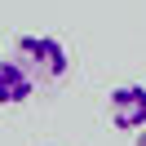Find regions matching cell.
<instances>
[{
  "label": "cell",
  "instance_id": "6da1fadb",
  "mask_svg": "<svg viewBox=\"0 0 146 146\" xmlns=\"http://www.w3.org/2000/svg\"><path fill=\"white\" fill-rule=\"evenodd\" d=\"M18 58L31 66V75H36L40 84H58L66 80V71H71V53H66L62 40L53 36H18Z\"/></svg>",
  "mask_w": 146,
  "mask_h": 146
},
{
  "label": "cell",
  "instance_id": "7a4b0ae2",
  "mask_svg": "<svg viewBox=\"0 0 146 146\" xmlns=\"http://www.w3.org/2000/svg\"><path fill=\"white\" fill-rule=\"evenodd\" d=\"M106 111H111V124L124 133L146 128V84H115Z\"/></svg>",
  "mask_w": 146,
  "mask_h": 146
},
{
  "label": "cell",
  "instance_id": "3957f363",
  "mask_svg": "<svg viewBox=\"0 0 146 146\" xmlns=\"http://www.w3.org/2000/svg\"><path fill=\"white\" fill-rule=\"evenodd\" d=\"M31 93H36V75L22 58L0 62V106H22Z\"/></svg>",
  "mask_w": 146,
  "mask_h": 146
},
{
  "label": "cell",
  "instance_id": "277c9868",
  "mask_svg": "<svg viewBox=\"0 0 146 146\" xmlns=\"http://www.w3.org/2000/svg\"><path fill=\"white\" fill-rule=\"evenodd\" d=\"M133 146H146V128H137V137H133Z\"/></svg>",
  "mask_w": 146,
  "mask_h": 146
}]
</instances>
